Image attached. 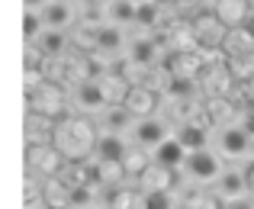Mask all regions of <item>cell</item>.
Segmentation results:
<instances>
[{
	"instance_id": "26",
	"label": "cell",
	"mask_w": 254,
	"mask_h": 209,
	"mask_svg": "<svg viewBox=\"0 0 254 209\" xmlns=\"http://www.w3.org/2000/svg\"><path fill=\"white\" fill-rule=\"evenodd\" d=\"M23 32H26V42H39V36L45 32V19L39 10H26V19H23Z\"/></svg>"
},
{
	"instance_id": "19",
	"label": "cell",
	"mask_w": 254,
	"mask_h": 209,
	"mask_svg": "<svg viewBox=\"0 0 254 209\" xmlns=\"http://www.w3.org/2000/svg\"><path fill=\"white\" fill-rule=\"evenodd\" d=\"M135 126V116H132L126 106H106L103 110V132H129Z\"/></svg>"
},
{
	"instance_id": "20",
	"label": "cell",
	"mask_w": 254,
	"mask_h": 209,
	"mask_svg": "<svg viewBox=\"0 0 254 209\" xmlns=\"http://www.w3.org/2000/svg\"><path fill=\"white\" fill-rule=\"evenodd\" d=\"M155 58H158V45L155 39H135V42L129 45V62L138 65V68H155Z\"/></svg>"
},
{
	"instance_id": "14",
	"label": "cell",
	"mask_w": 254,
	"mask_h": 209,
	"mask_svg": "<svg viewBox=\"0 0 254 209\" xmlns=\"http://www.w3.org/2000/svg\"><path fill=\"white\" fill-rule=\"evenodd\" d=\"M42 19H45V29H64V26L74 23V10H71V3L49 0V3L42 6Z\"/></svg>"
},
{
	"instance_id": "1",
	"label": "cell",
	"mask_w": 254,
	"mask_h": 209,
	"mask_svg": "<svg viewBox=\"0 0 254 209\" xmlns=\"http://www.w3.org/2000/svg\"><path fill=\"white\" fill-rule=\"evenodd\" d=\"M97 139L100 136H93L90 123H84V119H64V123L58 126V132H55V148L64 154V158L81 161L87 151L97 148Z\"/></svg>"
},
{
	"instance_id": "39",
	"label": "cell",
	"mask_w": 254,
	"mask_h": 209,
	"mask_svg": "<svg viewBox=\"0 0 254 209\" xmlns=\"http://www.w3.org/2000/svg\"><path fill=\"white\" fill-rule=\"evenodd\" d=\"M62 3H71V0H62Z\"/></svg>"
},
{
	"instance_id": "4",
	"label": "cell",
	"mask_w": 254,
	"mask_h": 209,
	"mask_svg": "<svg viewBox=\"0 0 254 209\" xmlns=\"http://www.w3.org/2000/svg\"><path fill=\"white\" fill-rule=\"evenodd\" d=\"M184 171L190 174L193 180H203V184H209V180H219L222 164H219V154H216V151H209V148H199V151H190V154H187Z\"/></svg>"
},
{
	"instance_id": "7",
	"label": "cell",
	"mask_w": 254,
	"mask_h": 209,
	"mask_svg": "<svg viewBox=\"0 0 254 209\" xmlns=\"http://www.w3.org/2000/svg\"><path fill=\"white\" fill-rule=\"evenodd\" d=\"M219 151L232 154V158H242V154H251V132L245 126H225L219 132Z\"/></svg>"
},
{
	"instance_id": "32",
	"label": "cell",
	"mask_w": 254,
	"mask_h": 209,
	"mask_svg": "<svg viewBox=\"0 0 254 209\" xmlns=\"http://www.w3.org/2000/svg\"><path fill=\"white\" fill-rule=\"evenodd\" d=\"M90 200H93V187H74L71 190V206H90Z\"/></svg>"
},
{
	"instance_id": "23",
	"label": "cell",
	"mask_w": 254,
	"mask_h": 209,
	"mask_svg": "<svg viewBox=\"0 0 254 209\" xmlns=\"http://www.w3.org/2000/svg\"><path fill=\"white\" fill-rule=\"evenodd\" d=\"M126 45V36H123V26H100V39H97V52H103V55H113V52H119Z\"/></svg>"
},
{
	"instance_id": "30",
	"label": "cell",
	"mask_w": 254,
	"mask_h": 209,
	"mask_svg": "<svg viewBox=\"0 0 254 209\" xmlns=\"http://www.w3.org/2000/svg\"><path fill=\"white\" fill-rule=\"evenodd\" d=\"M142 197H145V209H174V197H171V190L142 193Z\"/></svg>"
},
{
	"instance_id": "24",
	"label": "cell",
	"mask_w": 254,
	"mask_h": 209,
	"mask_svg": "<svg viewBox=\"0 0 254 209\" xmlns=\"http://www.w3.org/2000/svg\"><path fill=\"white\" fill-rule=\"evenodd\" d=\"M151 161H155V158H148V154H145V148L135 145V148H129V154L123 158V167H126V174H129V177H142V174L151 167Z\"/></svg>"
},
{
	"instance_id": "36",
	"label": "cell",
	"mask_w": 254,
	"mask_h": 209,
	"mask_svg": "<svg viewBox=\"0 0 254 209\" xmlns=\"http://www.w3.org/2000/svg\"><path fill=\"white\" fill-rule=\"evenodd\" d=\"M81 3H87V6H97V3H103V0H81Z\"/></svg>"
},
{
	"instance_id": "25",
	"label": "cell",
	"mask_w": 254,
	"mask_h": 209,
	"mask_svg": "<svg viewBox=\"0 0 254 209\" xmlns=\"http://www.w3.org/2000/svg\"><path fill=\"white\" fill-rule=\"evenodd\" d=\"M193 90H196L193 77H177V74H171L168 84H164V93H168L171 100H187V97H193Z\"/></svg>"
},
{
	"instance_id": "17",
	"label": "cell",
	"mask_w": 254,
	"mask_h": 209,
	"mask_svg": "<svg viewBox=\"0 0 254 209\" xmlns=\"http://www.w3.org/2000/svg\"><path fill=\"white\" fill-rule=\"evenodd\" d=\"M106 16H110L113 26H135L138 3L135 0H110V3H106Z\"/></svg>"
},
{
	"instance_id": "27",
	"label": "cell",
	"mask_w": 254,
	"mask_h": 209,
	"mask_svg": "<svg viewBox=\"0 0 254 209\" xmlns=\"http://www.w3.org/2000/svg\"><path fill=\"white\" fill-rule=\"evenodd\" d=\"M126 177H129V174H126V167L119 164V161H100V184L116 187V184H123Z\"/></svg>"
},
{
	"instance_id": "22",
	"label": "cell",
	"mask_w": 254,
	"mask_h": 209,
	"mask_svg": "<svg viewBox=\"0 0 254 209\" xmlns=\"http://www.w3.org/2000/svg\"><path fill=\"white\" fill-rule=\"evenodd\" d=\"M168 42H171L174 52H193V45H199L196 32H193V23H171Z\"/></svg>"
},
{
	"instance_id": "6",
	"label": "cell",
	"mask_w": 254,
	"mask_h": 209,
	"mask_svg": "<svg viewBox=\"0 0 254 209\" xmlns=\"http://www.w3.org/2000/svg\"><path fill=\"white\" fill-rule=\"evenodd\" d=\"M29 103H32V113H39V116H58L62 113V106H64V93H62V87L58 84H42L36 93L29 97Z\"/></svg>"
},
{
	"instance_id": "13",
	"label": "cell",
	"mask_w": 254,
	"mask_h": 209,
	"mask_svg": "<svg viewBox=\"0 0 254 209\" xmlns=\"http://www.w3.org/2000/svg\"><path fill=\"white\" fill-rule=\"evenodd\" d=\"M126 110L132 113L135 119H145V116H155V90L151 87H145V84H138V87H132L129 90V97H126Z\"/></svg>"
},
{
	"instance_id": "16",
	"label": "cell",
	"mask_w": 254,
	"mask_h": 209,
	"mask_svg": "<svg viewBox=\"0 0 254 209\" xmlns=\"http://www.w3.org/2000/svg\"><path fill=\"white\" fill-rule=\"evenodd\" d=\"M142 190L145 193H158V190H171V184H174V171L171 167H161V164H155L151 161V167L142 174Z\"/></svg>"
},
{
	"instance_id": "15",
	"label": "cell",
	"mask_w": 254,
	"mask_h": 209,
	"mask_svg": "<svg viewBox=\"0 0 254 209\" xmlns=\"http://www.w3.org/2000/svg\"><path fill=\"white\" fill-rule=\"evenodd\" d=\"M180 141V145L187 148V151H199V148H206V139H209V132H206V126L193 123V119H187V123H180L177 136H174Z\"/></svg>"
},
{
	"instance_id": "37",
	"label": "cell",
	"mask_w": 254,
	"mask_h": 209,
	"mask_svg": "<svg viewBox=\"0 0 254 209\" xmlns=\"http://www.w3.org/2000/svg\"><path fill=\"white\" fill-rule=\"evenodd\" d=\"M155 3H161V6H171V3H177V0H155Z\"/></svg>"
},
{
	"instance_id": "18",
	"label": "cell",
	"mask_w": 254,
	"mask_h": 209,
	"mask_svg": "<svg viewBox=\"0 0 254 209\" xmlns=\"http://www.w3.org/2000/svg\"><path fill=\"white\" fill-rule=\"evenodd\" d=\"M39 52L45 58H64V49H68V32L64 29H45L39 36Z\"/></svg>"
},
{
	"instance_id": "10",
	"label": "cell",
	"mask_w": 254,
	"mask_h": 209,
	"mask_svg": "<svg viewBox=\"0 0 254 209\" xmlns=\"http://www.w3.org/2000/svg\"><path fill=\"white\" fill-rule=\"evenodd\" d=\"M126 154H129V145H126V139L119 136V132H100L93 158L97 161H119V164H123Z\"/></svg>"
},
{
	"instance_id": "3",
	"label": "cell",
	"mask_w": 254,
	"mask_h": 209,
	"mask_svg": "<svg viewBox=\"0 0 254 209\" xmlns=\"http://www.w3.org/2000/svg\"><path fill=\"white\" fill-rule=\"evenodd\" d=\"M132 139H135L138 148H145V151H155L161 141L171 139V129L164 119H155V116H145V119H135V126H132Z\"/></svg>"
},
{
	"instance_id": "12",
	"label": "cell",
	"mask_w": 254,
	"mask_h": 209,
	"mask_svg": "<svg viewBox=\"0 0 254 209\" xmlns=\"http://www.w3.org/2000/svg\"><path fill=\"white\" fill-rule=\"evenodd\" d=\"M187 148L180 145L177 139H168V141H161V145L155 148V151H151V158H155V164H161V167H171V171H180V167L187 164Z\"/></svg>"
},
{
	"instance_id": "33",
	"label": "cell",
	"mask_w": 254,
	"mask_h": 209,
	"mask_svg": "<svg viewBox=\"0 0 254 209\" xmlns=\"http://www.w3.org/2000/svg\"><path fill=\"white\" fill-rule=\"evenodd\" d=\"M242 32H245V39H248V42L254 45V13H251V16L242 23Z\"/></svg>"
},
{
	"instance_id": "34",
	"label": "cell",
	"mask_w": 254,
	"mask_h": 209,
	"mask_svg": "<svg viewBox=\"0 0 254 209\" xmlns=\"http://www.w3.org/2000/svg\"><path fill=\"white\" fill-rule=\"evenodd\" d=\"M45 3H49V0H26V10H39V13H42Z\"/></svg>"
},
{
	"instance_id": "28",
	"label": "cell",
	"mask_w": 254,
	"mask_h": 209,
	"mask_svg": "<svg viewBox=\"0 0 254 209\" xmlns=\"http://www.w3.org/2000/svg\"><path fill=\"white\" fill-rule=\"evenodd\" d=\"M110 209H145V197H138L132 190H116L110 200Z\"/></svg>"
},
{
	"instance_id": "8",
	"label": "cell",
	"mask_w": 254,
	"mask_h": 209,
	"mask_svg": "<svg viewBox=\"0 0 254 209\" xmlns=\"http://www.w3.org/2000/svg\"><path fill=\"white\" fill-rule=\"evenodd\" d=\"M216 193L225 200V203H238L251 193L248 187V174H238V171H222L216 180Z\"/></svg>"
},
{
	"instance_id": "9",
	"label": "cell",
	"mask_w": 254,
	"mask_h": 209,
	"mask_svg": "<svg viewBox=\"0 0 254 209\" xmlns=\"http://www.w3.org/2000/svg\"><path fill=\"white\" fill-rule=\"evenodd\" d=\"M212 13H216L229 29H242V23L254 13V6H251V0H216V10Z\"/></svg>"
},
{
	"instance_id": "31",
	"label": "cell",
	"mask_w": 254,
	"mask_h": 209,
	"mask_svg": "<svg viewBox=\"0 0 254 209\" xmlns=\"http://www.w3.org/2000/svg\"><path fill=\"white\" fill-rule=\"evenodd\" d=\"M184 209H219V203L212 197H206V193H190L184 200Z\"/></svg>"
},
{
	"instance_id": "5",
	"label": "cell",
	"mask_w": 254,
	"mask_h": 209,
	"mask_svg": "<svg viewBox=\"0 0 254 209\" xmlns=\"http://www.w3.org/2000/svg\"><path fill=\"white\" fill-rule=\"evenodd\" d=\"M74 103L77 110L84 113H100L106 110V93H103V84H100V77H90V80H81V84L74 87Z\"/></svg>"
},
{
	"instance_id": "2",
	"label": "cell",
	"mask_w": 254,
	"mask_h": 209,
	"mask_svg": "<svg viewBox=\"0 0 254 209\" xmlns=\"http://www.w3.org/2000/svg\"><path fill=\"white\" fill-rule=\"evenodd\" d=\"M193 32H196L199 49H222L232 29L216 16V13H199V16L193 19Z\"/></svg>"
},
{
	"instance_id": "40",
	"label": "cell",
	"mask_w": 254,
	"mask_h": 209,
	"mask_svg": "<svg viewBox=\"0 0 254 209\" xmlns=\"http://www.w3.org/2000/svg\"><path fill=\"white\" fill-rule=\"evenodd\" d=\"M135 3H145V0H135Z\"/></svg>"
},
{
	"instance_id": "29",
	"label": "cell",
	"mask_w": 254,
	"mask_h": 209,
	"mask_svg": "<svg viewBox=\"0 0 254 209\" xmlns=\"http://www.w3.org/2000/svg\"><path fill=\"white\" fill-rule=\"evenodd\" d=\"M158 19H161V3H155V0H145V3H138V19H135V26L151 29Z\"/></svg>"
},
{
	"instance_id": "11",
	"label": "cell",
	"mask_w": 254,
	"mask_h": 209,
	"mask_svg": "<svg viewBox=\"0 0 254 209\" xmlns=\"http://www.w3.org/2000/svg\"><path fill=\"white\" fill-rule=\"evenodd\" d=\"M62 158L64 154L52 145H29V164L42 174H62Z\"/></svg>"
},
{
	"instance_id": "35",
	"label": "cell",
	"mask_w": 254,
	"mask_h": 209,
	"mask_svg": "<svg viewBox=\"0 0 254 209\" xmlns=\"http://www.w3.org/2000/svg\"><path fill=\"white\" fill-rule=\"evenodd\" d=\"M248 187H251V197H254V167L248 171Z\"/></svg>"
},
{
	"instance_id": "38",
	"label": "cell",
	"mask_w": 254,
	"mask_h": 209,
	"mask_svg": "<svg viewBox=\"0 0 254 209\" xmlns=\"http://www.w3.org/2000/svg\"><path fill=\"white\" fill-rule=\"evenodd\" d=\"M190 3H196V0H177V6H190Z\"/></svg>"
},
{
	"instance_id": "21",
	"label": "cell",
	"mask_w": 254,
	"mask_h": 209,
	"mask_svg": "<svg viewBox=\"0 0 254 209\" xmlns=\"http://www.w3.org/2000/svg\"><path fill=\"white\" fill-rule=\"evenodd\" d=\"M100 84H103V93H106V103H110V106H123L126 97H129V90H132L129 80L119 77V74H103Z\"/></svg>"
}]
</instances>
